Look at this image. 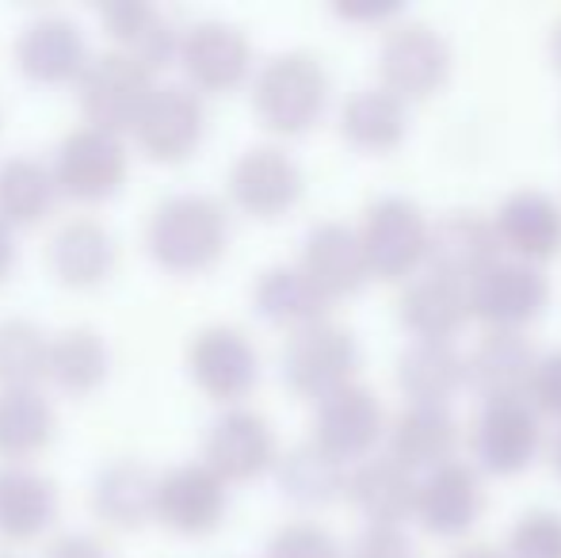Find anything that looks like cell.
Masks as SVG:
<instances>
[{"instance_id":"1","label":"cell","mask_w":561,"mask_h":558,"mask_svg":"<svg viewBox=\"0 0 561 558\" xmlns=\"http://www.w3.org/2000/svg\"><path fill=\"white\" fill-rule=\"evenodd\" d=\"M229 223L226 210L210 195H172L149 218L146 246L153 261L180 276L207 272L226 253Z\"/></svg>"},{"instance_id":"2","label":"cell","mask_w":561,"mask_h":558,"mask_svg":"<svg viewBox=\"0 0 561 558\" xmlns=\"http://www.w3.org/2000/svg\"><path fill=\"white\" fill-rule=\"evenodd\" d=\"M329 100V73L313 54L290 50L272 58L252 84L256 119L272 135H302L321 119Z\"/></svg>"},{"instance_id":"3","label":"cell","mask_w":561,"mask_h":558,"mask_svg":"<svg viewBox=\"0 0 561 558\" xmlns=\"http://www.w3.org/2000/svg\"><path fill=\"white\" fill-rule=\"evenodd\" d=\"M153 73L141 69L138 61H130L118 50H104L89 61V69L77 81L81 92V112L89 119V127L104 130V135H126L138 127L141 107L153 96Z\"/></svg>"},{"instance_id":"4","label":"cell","mask_w":561,"mask_h":558,"mask_svg":"<svg viewBox=\"0 0 561 558\" xmlns=\"http://www.w3.org/2000/svg\"><path fill=\"white\" fill-rule=\"evenodd\" d=\"M363 249H367L370 276L378 280H405L428 261L432 223L413 200L386 195L370 203L359 226Z\"/></svg>"},{"instance_id":"5","label":"cell","mask_w":561,"mask_h":558,"mask_svg":"<svg viewBox=\"0 0 561 558\" xmlns=\"http://www.w3.org/2000/svg\"><path fill=\"white\" fill-rule=\"evenodd\" d=\"M378 69H382V89H390L405 104L409 100H428L450 77V46L432 23H393L382 38Z\"/></svg>"},{"instance_id":"6","label":"cell","mask_w":561,"mask_h":558,"mask_svg":"<svg viewBox=\"0 0 561 558\" xmlns=\"http://www.w3.org/2000/svg\"><path fill=\"white\" fill-rule=\"evenodd\" d=\"M355 367H359L355 337L344 326H333V321L298 329L287 341V352H283L287 387L302 398H318V402L333 390L347 387V383H355Z\"/></svg>"},{"instance_id":"7","label":"cell","mask_w":561,"mask_h":558,"mask_svg":"<svg viewBox=\"0 0 561 558\" xmlns=\"http://www.w3.org/2000/svg\"><path fill=\"white\" fill-rule=\"evenodd\" d=\"M470 291V314L489 329H524L550 303V283L542 269L527 261H496L478 280L466 283Z\"/></svg>"},{"instance_id":"8","label":"cell","mask_w":561,"mask_h":558,"mask_svg":"<svg viewBox=\"0 0 561 558\" xmlns=\"http://www.w3.org/2000/svg\"><path fill=\"white\" fill-rule=\"evenodd\" d=\"M203 130H207V112H203L199 92H192L187 84H157L138 115L134 141L149 161L176 164L195 153Z\"/></svg>"},{"instance_id":"9","label":"cell","mask_w":561,"mask_h":558,"mask_svg":"<svg viewBox=\"0 0 561 558\" xmlns=\"http://www.w3.org/2000/svg\"><path fill=\"white\" fill-rule=\"evenodd\" d=\"M386 432L382 402L370 387L363 383H347L333 390L329 398L318 402V418H313V444L329 452L336 463L370 459L378 436Z\"/></svg>"},{"instance_id":"10","label":"cell","mask_w":561,"mask_h":558,"mask_svg":"<svg viewBox=\"0 0 561 558\" xmlns=\"http://www.w3.org/2000/svg\"><path fill=\"white\" fill-rule=\"evenodd\" d=\"M229 195L252 218H279L302 200V169L279 146H252L229 169Z\"/></svg>"},{"instance_id":"11","label":"cell","mask_w":561,"mask_h":558,"mask_svg":"<svg viewBox=\"0 0 561 558\" xmlns=\"http://www.w3.org/2000/svg\"><path fill=\"white\" fill-rule=\"evenodd\" d=\"M126 169H130V161H126L123 141L96 127H81L61 141L54 176L69 200L96 203L123 187Z\"/></svg>"},{"instance_id":"12","label":"cell","mask_w":561,"mask_h":558,"mask_svg":"<svg viewBox=\"0 0 561 558\" xmlns=\"http://www.w3.org/2000/svg\"><path fill=\"white\" fill-rule=\"evenodd\" d=\"M539 452V413L527 398L485 402L473 421V455L489 475H519Z\"/></svg>"},{"instance_id":"13","label":"cell","mask_w":561,"mask_h":558,"mask_svg":"<svg viewBox=\"0 0 561 558\" xmlns=\"http://www.w3.org/2000/svg\"><path fill=\"white\" fill-rule=\"evenodd\" d=\"M226 516V482L207 463H184L157 478V521L180 536L215 532Z\"/></svg>"},{"instance_id":"14","label":"cell","mask_w":561,"mask_h":558,"mask_svg":"<svg viewBox=\"0 0 561 558\" xmlns=\"http://www.w3.org/2000/svg\"><path fill=\"white\" fill-rule=\"evenodd\" d=\"M187 367L199 390L215 402H237L256 383V349L233 326H210L187 349Z\"/></svg>"},{"instance_id":"15","label":"cell","mask_w":561,"mask_h":558,"mask_svg":"<svg viewBox=\"0 0 561 558\" xmlns=\"http://www.w3.org/2000/svg\"><path fill=\"white\" fill-rule=\"evenodd\" d=\"M501 261V238L496 223L478 210H447L432 223L428 238V269L450 280H478L485 269Z\"/></svg>"},{"instance_id":"16","label":"cell","mask_w":561,"mask_h":558,"mask_svg":"<svg viewBox=\"0 0 561 558\" xmlns=\"http://www.w3.org/2000/svg\"><path fill=\"white\" fill-rule=\"evenodd\" d=\"M203 463L215 470L222 482H252L264 475L275 459V432L260 413L229 410L207 432Z\"/></svg>"},{"instance_id":"17","label":"cell","mask_w":561,"mask_h":558,"mask_svg":"<svg viewBox=\"0 0 561 558\" xmlns=\"http://www.w3.org/2000/svg\"><path fill=\"white\" fill-rule=\"evenodd\" d=\"M180 66L199 92H229L249 77L252 46L233 23H195L180 43Z\"/></svg>"},{"instance_id":"18","label":"cell","mask_w":561,"mask_h":558,"mask_svg":"<svg viewBox=\"0 0 561 558\" xmlns=\"http://www.w3.org/2000/svg\"><path fill=\"white\" fill-rule=\"evenodd\" d=\"M485 509V490H481L478 467L462 459H450L444 467L428 470L421 478V493H416V521L432 536H462L473 528V521Z\"/></svg>"},{"instance_id":"19","label":"cell","mask_w":561,"mask_h":558,"mask_svg":"<svg viewBox=\"0 0 561 558\" xmlns=\"http://www.w3.org/2000/svg\"><path fill=\"white\" fill-rule=\"evenodd\" d=\"M496 238L501 249H508L516 261L527 264H547L561 253V207L547 192L535 187H519L496 210Z\"/></svg>"},{"instance_id":"20","label":"cell","mask_w":561,"mask_h":558,"mask_svg":"<svg viewBox=\"0 0 561 558\" xmlns=\"http://www.w3.org/2000/svg\"><path fill=\"white\" fill-rule=\"evenodd\" d=\"M89 43H84L81 27L69 15H38L35 23H27L15 43V66L43 84H61V81H81V73L89 69Z\"/></svg>"},{"instance_id":"21","label":"cell","mask_w":561,"mask_h":558,"mask_svg":"<svg viewBox=\"0 0 561 558\" xmlns=\"http://www.w3.org/2000/svg\"><path fill=\"white\" fill-rule=\"evenodd\" d=\"M535 356L531 341L516 329H489L478 341V349L466 356V372H470V387L478 390L485 402H501V398H527L535 379Z\"/></svg>"},{"instance_id":"22","label":"cell","mask_w":561,"mask_h":558,"mask_svg":"<svg viewBox=\"0 0 561 558\" xmlns=\"http://www.w3.org/2000/svg\"><path fill=\"white\" fill-rule=\"evenodd\" d=\"M100 23H104V35L112 38V50L126 54L141 69H149V73H161V69H169L180 58V43L184 38H176L172 23L153 4L112 0V4L100 8Z\"/></svg>"},{"instance_id":"23","label":"cell","mask_w":561,"mask_h":558,"mask_svg":"<svg viewBox=\"0 0 561 558\" xmlns=\"http://www.w3.org/2000/svg\"><path fill=\"white\" fill-rule=\"evenodd\" d=\"M416 493H421L416 475L405 463L393 459L390 452L370 455V459H363L347 475V498H352V505L370 524H382V528H401V521L416 516Z\"/></svg>"},{"instance_id":"24","label":"cell","mask_w":561,"mask_h":558,"mask_svg":"<svg viewBox=\"0 0 561 558\" xmlns=\"http://www.w3.org/2000/svg\"><path fill=\"white\" fill-rule=\"evenodd\" d=\"M398 314L405 321V329L416 341H450L470 314V291L462 280L439 276V272H424L405 283L398 298Z\"/></svg>"},{"instance_id":"25","label":"cell","mask_w":561,"mask_h":558,"mask_svg":"<svg viewBox=\"0 0 561 558\" xmlns=\"http://www.w3.org/2000/svg\"><path fill=\"white\" fill-rule=\"evenodd\" d=\"M302 272L325 291L329 298L355 295L370 280V261L359 230L344 223H321L302 246Z\"/></svg>"},{"instance_id":"26","label":"cell","mask_w":561,"mask_h":558,"mask_svg":"<svg viewBox=\"0 0 561 558\" xmlns=\"http://www.w3.org/2000/svg\"><path fill=\"white\" fill-rule=\"evenodd\" d=\"M466 383V356L450 341H413L398 360V387L416 406H447Z\"/></svg>"},{"instance_id":"27","label":"cell","mask_w":561,"mask_h":558,"mask_svg":"<svg viewBox=\"0 0 561 558\" xmlns=\"http://www.w3.org/2000/svg\"><path fill=\"white\" fill-rule=\"evenodd\" d=\"M46 264L66 287H96L115 269V238L96 218H73L50 238Z\"/></svg>"},{"instance_id":"28","label":"cell","mask_w":561,"mask_h":558,"mask_svg":"<svg viewBox=\"0 0 561 558\" xmlns=\"http://www.w3.org/2000/svg\"><path fill=\"white\" fill-rule=\"evenodd\" d=\"M458 444V421L450 418L447 406H416L409 402L405 410L390 424V455L405 463L409 470H436L450 463Z\"/></svg>"},{"instance_id":"29","label":"cell","mask_w":561,"mask_h":558,"mask_svg":"<svg viewBox=\"0 0 561 558\" xmlns=\"http://www.w3.org/2000/svg\"><path fill=\"white\" fill-rule=\"evenodd\" d=\"M333 298L302 272V264H275L256 280V310L287 329H310L325 321Z\"/></svg>"},{"instance_id":"30","label":"cell","mask_w":561,"mask_h":558,"mask_svg":"<svg viewBox=\"0 0 561 558\" xmlns=\"http://www.w3.org/2000/svg\"><path fill=\"white\" fill-rule=\"evenodd\" d=\"M58 513V490L50 478L27 467H0V536L35 539Z\"/></svg>"},{"instance_id":"31","label":"cell","mask_w":561,"mask_h":558,"mask_svg":"<svg viewBox=\"0 0 561 558\" xmlns=\"http://www.w3.org/2000/svg\"><path fill=\"white\" fill-rule=\"evenodd\" d=\"M340 130L352 146L370 149V153H386L405 141L409 112L405 100L393 96L390 89H359L344 100L340 112Z\"/></svg>"},{"instance_id":"32","label":"cell","mask_w":561,"mask_h":558,"mask_svg":"<svg viewBox=\"0 0 561 558\" xmlns=\"http://www.w3.org/2000/svg\"><path fill=\"white\" fill-rule=\"evenodd\" d=\"M61 187L54 169L35 157H8L0 164V218L8 226H35L58 203Z\"/></svg>"},{"instance_id":"33","label":"cell","mask_w":561,"mask_h":558,"mask_svg":"<svg viewBox=\"0 0 561 558\" xmlns=\"http://www.w3.org/2000/svg\"><path fill=\"white\" fill-rule=\"evenodd\" d=\"M92 501H96L100 521L130 532L138 524H146L149 516H157V478H149V470L130 459L112 463L100 475Z\"/></svg>"},{"instance_id":"34","label":"cell","mask_w":561,"mask_h":558,"mask_svg":"<svg viewBox=\"0 0 561 558\" xmlns=\"http://www.w3.org/2000/svg\"><path fill=\"white\" fill-rule=\"evenodd\" d=\"M54 436V410L35 387L0 390V459H20L38 455Z\"/></svg>"},{"instance_id":"35","label":"cell","mask_w":561,"mask_h":558,"mask_svg":"<svg viewBox=\"0 0 561 558\" xmlns=\"http://www.w3.org/2000/svg\"><path fill=\"white\" fill-rule=\"evenodd\" d=\"M275 475H279L283 493L290 501H298V505H329L340 493H347L344 463H336L329 452H321L313 440L279 455Z\"/></svg>"},{"instance_id":"36","label":"cell","mask_w":561,"mask_h":558,"mask_svg":"<svg viewBox=\"0 0 561 558\" xmlns=\"http://www.w3.org/2000/svg\"><path fill=\"white\" fill-rule=\"evenodd\" d=\"M54 379L69 395H89L107 379V344L96 329H66L50 341V372Z\"/></svg>"},{"instance_id":"37","label":"cell","mask_w":561,"mask_h":558,"mask_svg":"<svg viewBox=\"0 0 561 558\" xmlns=\"http://www.w3.org/2000/svg\"><path fill=\"white\" fill-rule=\"evenodd\" d=\"M50 372V341L38 326L20 318L0 321V387H35Z\"/></svg>"},{"instance_id":"38","label":"cell","mask_w":561,"mask_h":558,"mask_svg":"<svg viewBox=\"0 0 561 558\" xmlns=\"http://www.w3.org/2000/svg\"><path fill=\"white\" fill-rule=\"evenodd\" d=\"M508 558H561V513L531 509L508 536Z\"/></svg>"},{"instance_id":"39","label":"cell","mask_w":561,"mask_h":558,"mask_svg":"<svg viewBox=\"0 0 561 558\" xmlns=\"http://www.w3.org/2000/svg\"><path fill=\"white\" fill-rule=\"evenodd\" d=\"M264 558H344V551H340V544L321 524L295 521L275 532Z\"/></svg>"},{"instance_id":"40","label":"cell","mask_w":561,"mask_h":558,"mask_svg":"<svg viewBox=\"0 0 561 558\" xmlns=\"http://www.w3.org/2000/svg\"><path fill=\"white\" fill-rule=\"evenodd\" d=\"M527 398H531V406L539 413L561 421V349L539 356V367H535V379H531Z\"/></svg>"},{"instance_id":"41","label":"cell","mask_w":561,"mask_h":558,"mask_svg":"<svg viewBox=\"0 0 561 558\" xmlns=\"http://www.w3.org/2000/svg\"><path fill=\"white\" fill-rule=\"evenodd\" d=\"M347 558H416L413 544L401 528H382V524H367L359 539L352 544Z\"/></svg>"},{"instance_id":"42","label":"cell","mask_w":561,"mask_h":558,"mask_svg":"<svg viewBox=\"0 0 561 558\" xmlns=\"http://www.w3.org/2000/svg\"><path fill=\"white\" fill-rule=\"evenodd\" d=\"M46 558H107L104 547L96 544L92 536H61L50 544V551H46Z\"/></svg>"},{"instance_id":"43","label":"cell","mask_w":561,"mask_h":558,"mask_svg":"<svg viewBox=\"0 0 561 558\" xmlns=\"http://www.w3.org/2000/svg\"><path fill=\"white\" fill-rule=\"evenodd\" d=\"M12 261H15V249H12V226L0 218V280L12 272Z\"/></svg>"},{"instance_id":"44","label":"cell","mask_w":561,"mask_h":558,"mask_svg":"<svg viewBox=\"0 0 561 558\" xmlns=\"http://www.w3.org/2000/svg\"><path fill=\"white\" fill-rule=\"evenodd\" d=\"M450 558H508V551H501V547H493V544H470Z\"/></svg>"},{"instance_id":"45","label":"cell","mask_w":561,"mask_h":558,"mask_svg":"<svg viewBox=\"0 0 561 558\" xmlns=\"http://www.w3.org/2000/svg\"><path fill=\"white\" fill-rule=\"evenodd\" d=\"M550 54H554V66L561 69V23L554 27V35H550Z\"/></svg>"},{"instance_id":"46","label":"cell","mask_w":561,"mask_h":558,"mask_svg":"<svg viewBox=\"0 0 561 558\" xmlns=\"http://www.w3.org/2000/svg\"><path fill=\"white\" fill-rule=\"evenodd\" d=\"M554 470L561 475V432H558V440H554Z\"/></svg>"},{"instance_id":"47","label":"cell","mask_w":561,"mask_h":558,"mask_svg":"<svg viewBox=\"0 0 561 558\" xmlns=\"http://www.w3.org/2000/svg\"><path fill=\"white\" fill-rule=\"evenodd\" d=\"M0 558H15V555H0Z\"/></svg>"}]
</instances>
